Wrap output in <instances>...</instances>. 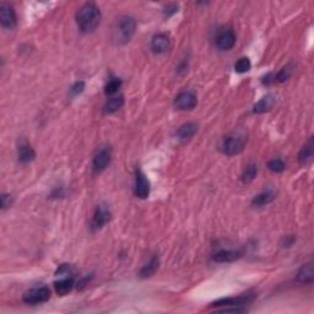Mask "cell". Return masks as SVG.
Listing matches in <instances>:
<instances>
[{
    "mask_svg": "<svg viewBox=\"0 0 314 314\" xmlns=\"http://www.w3.org/2000/svg\"><path fill=\"white\" fill-rule=\"evenodd\" d=\"M76 22L85 33L93 32L101 22V11L93 2H86L76 12Z\"/></svg>",
    "mask_w": 314,
    "mask_h": 314,
    "instance_id": "cell-1",
    "label": "cell"
},
{
    "mask_svg": "<svg viewBox=\"0 0 314 314\" xmlns=\"http://www.w3.org/2000/svg\"><path fill=\"white\" fill-rule=\"evenodd\" d=\"M56 280L54 281V289L58 296H66L74 288V271L73 267L68 264H63L55 271Z\"/></svg>",
    "mask_w": 314,
    "mask_h": 314,
    "instance_id": "cell-2",
    "label": "cell"
},
{
    "mask_svg": "<svg viewBox=\"0 0 314 314\" xmlns=\"http://www.w3.org/2000/svg\"><path fill=\"white\" fill-rule=\"evenodd\" d=\"M245 144H247V132L242 129H238L225 136L221 149L225 155L233 156V155H238L242 152Z\"/></svg>",
    "mask_w": 314,
    "mask_h": 314,
    "instance_id": "cell-3",
    "label": "cell"
},
{
    "mask_svg": "<svg viewBox=\"0 0 314 314\" xmlns=\"http://www.w3.org/2000/svg\"><path fill=\"white\" fill-rule=\"evenodd\" d=\"M51 294V289L47 286H37L27 289L22 296V299L27 304H39L48 301Z\"/></svg>",
    "mask_w": 314,
    "mask_h": 314,
    "instance_id": "cell-4",
    "label": "cell"
},
{
    "mask_svg": "<svg viewBox=\"0 0 314 314\" xmlns=\"http://www.w3.org/2000/svg\"><path fill=\"white\" fill-rule=\"evenodd\" d=\"M136 29V21L131 16H122L118 21V31L122 43H127L130 41Z\"/></svg>",
    "mask_w": 314,
    "mask_h": 314,
    "instance_id": "cell-5",
    "label": "cell"
},
{
    "mask_svg": "<svg viewBox=\"0 0 314 314\" xmlns=\"http://www.w3.org/2000/svg\"><path fill=\"white\" fill-rule=\"evenodd\" d=\"M110 158H112V151H110V147L105 146L101 147L97 151V154L95 155L92 161V168L95 173H101L102 171H105L108 167V164L110 163Z\"/></svg>",
    "mask_w": 314,
    "mask_h": 314,
    "instance_id": "cell-6",
    "label": "cell"
},
{
    "mask_svg": "<svg viewBox=\"0 0 314 314\" xmlns=\"http://www.w3.org/2000/svg\"><path fill=\"white\" fill-rule=\"evenodd\" d=\"M110 221V211L109 208L105 204H101L97 206L95 213H93L92 221H91V230L98 231L107 225Z\"/></svg>",
    "mask_w": 314,
    "mask_h": 314,
    "instance_id": "cell-7",
    "label": "cell"
},
{
    "mask_svg": "<svg viewBox=\"0 0 314 314\" xmlns=\"http://www.w3.org/2000/svg\"><path fill=\"white\" fill-rule=\"evenodd\" d=\"M255 298L254 293H244L240 294L238 297H232V298H222L218 299V301L213 302L212 306L213 307H244L245 304L252 303L253 299Z\"/></svg>",
    "mask_w": 314,
    "mask_h": 314,
    "instance_id": "cell-8",
    "label": "cell"
},
{
    "mask_svg": "<svg viewBox=\"0 0 314 314\" xmlns=\"http://www.w3.org/2000/svg\"><path fill=\"white\" fill-rule=\"evenodd\" d=\"M135 195L140 199H146L150 194V182L141 169H136L135 173Z\"/></svg>",
    "mask_w": 314,
    "mask_h": 314,
    "instance_id": "cell-9",
    "label": "cell"
},
{
    "mask_svg": "<svg viewBox=\"0 0 314 314\" xmlns=\"http://www.w3.org/2000/svg\"><path fill=\"white\" fill-rule=\"evenodd\" d=\"M196 105H198V100L191 91H183L174 98V105L181 110L193 109Z\"/></svg>",
    "mask_w": 314,
    "mask_h": 314,
    "instance_id": "cell-10",
    "label": "cell"
},
{
    "mask_svg": "<svg viewBox=\"0 0 314 314\" xmlns=\"http://www.w3.org/2000/svg\"><path fill=\"white\" fill-rule=\"evenodd\" d=\"M0 22H1V26L7 29H12L16 26V14L11 5L6 4V2L0 4Z\"/></svg>",
    "mask_w": 314,
    "mask_h": 314,
    "instance_id": "cell-11",
    "label": "cell"
},
{
    "mask_svg": "<svg viewBox=\"0 0 314 314\" xmlns=\"http://www.w3.org/2000/svg\"><path fill=\"white\" fill-rule=\"evenodd\" d=\"M215 44L220 51H230L236 44V33L232 29H223L216 36Z\"/></svg>",
    "mask_w": 314,
    "mask_h": 314,
    "instance_id": "cell-12",
    "label": "cell"
},
{
    "mask_svg": "<svg viewBox=\"0 0 314 314\" xmlns=\"http://www.w3.org/2000/svg\"><path fill=\"white\" fill-rule=\"evenodd\" d=\"M242 257V252L236 249H218L212 254V260L216 262H232Z\"/></svg>",
    "mask_w": 314,
    "mask_h": 314,
    "instance_id": "cell-13",
    "label": "cell"
},
{
    "mask_svg": "<svg viewBox=\"0 0 314 314\" xmlns=\"http://www.w3.org/2000/svg\"><path fill=\"white\" fill-rule=\"evenodd\" d=\"M169 38L167 34L164 33H158L156 36H154L151 41V51L155 54H162L166 53L169 49Z\"/></svg>",
    "mask_w": 314,
    "mask_h": 314,
    "instance_id": "cell-14",
    "label": "cell"
},
{
    "mask_svg": "<svg viewBox=\"0 0 314 314\" xmlns=\"http://www.w3.org/2000/svg\"><path fill=\"white\" fill-rule=\"evenodd\" d=\"M17 156H19V161L21 162V163H28V162L34 159L36 152L33 151L31 145H29L26 140H22L19 144V147H17Z\"/></svg>",
    "mask_w": 314,
    "mask_h": 314,
    "instance_id": "cell-15",
    "label": "cell"
},
{
    "mask_svg": "<svg viewBox=\"0 0 314 314\" xmlns=\"http://www.w3.org/2000/svg\"><path fill=\"white\" fill-rule=\"evenodd\" d=\"M297 281L301 282V284H311L313 282L314 279V269H313V262H309L307 264H303L299 267L298 272H297L296 276Z\"/></svg>",
    "mask_w": 314,
    "mask_h": 314,
    "instance_id": "cell-16",
    "label": "cell"
},
{
    "mask_svg": "<svg viewBox=\"0 0 314 314\" xmlns=\"http://www.w3.org/2000/svg\"><path fill=\"white\" fill-rule=\"evenodd\" d=\"M196 130H198V125H196V123H193V122L185 123V124H183L178 129V131H177V136H178V139L181 140L182 142H185L188 141V140H190L191 137L195 135Z\"/></svg>",
    "mask_w": 314,
    "mask_h": 314,
    "instance_id": "cell-17",
    "label": "cell"
},
{
    "mask_svg": "<svg viewBox=\"0 0 314 314\" xmlns=\"http://www.w3.org/2000/svg\"><path fill=\"white\" fill-rule=\"evenodd\" d=\"M276 103V98L272 95H266L262 98L260 101H258L257 103L253 107V112L254 113H265L269 112L272 109V107Z\"/></svg>",
    "mask_w": 314,
    "mask_h": 314,
    "instance_id": "cell-18",
    "label": "cell"
},
{
    "mask_svg": "<svg viewBox=\"0 0 314 314\" xmlns=\"http://www.w3.org/2000/svg\"><path fill=\"white\" fill-rule=\"evenodd\" d=\"M274 199H275L274 190H271V189H266V190L262 191V193H259L258 195H255L254 198H253L252 204L253 206L262 208V206H265L267 205V204L271 203Z\"/></svg>",
    "mask_w": 314,
    "mask_h": 314,
    "instance_id": "cell-19",
    "label": "cell"
},
{
    "mask_svg": "<svg viewBox=\"0 0 314 314\" xmlns=\"http://www.w3.org/2000/svg\"><path fill=\"white\" fill-rule=\"evenodd\" d=\"M314 155V142H313V137L309 139V141L302 147V150L298 154V161L301 164H307L308 162L312 161Z\"/></svg>",
    "mask_w": 314,
    "mask_h": 314,
    "instance_id": "cell-20",
    "label": "cell"
},
{
    "mask_svg": "<svg viewBox=\"0 0 314 314\" xmlns=\"http://www.w3.org/2000/svg\"><path fill=\"white\" fill-rule=\"evenodd\" d=\"M123 105H124V97H123V96H115V97L109 98V100L105 102L103 110H105V113L110 114V113L117 112Z\"/></svg>",
    "mask_w": 314,
    "mask_h": 314,
    "instance_id": "cell-21",
    "label": "cell"
},
{
    "mask_svg": "<svg viewBox=\"0 0 314 314\" xmlns=\"http://www.w3.org/2000/svg\"><path fill=\"white\" fill-rule=\"evenodd\" d=\"M159 260L158 257H154L141 270H140V277L141 279H146V277L152 276V275L156 272V270L158 269Z\"/></svg>",
    "mask_w": 314,
    "mask_h": 314,
    "instance_id": "cell-22",
    "label": "cell"
},
{
    "mask_svg": "<svg viewBox=\"0 0 314 314\" xmlns=\"http://www.w3.org/2000/svg\"><path fill=\"white\" fill-rule=\"evenodd\" d=\"M257 173H258L257 166H255L254 163H250V164H248L247 167H245V169L243 171L240 179H242L243 183H250V182H252L253 179L255 178V177H257Z\"/></svg>",
    "mask_w": 314,
    "mask_h": 314,
    "instance_id": "cell-23",
    "label": "cell"
},
{
    "mask_svg": "<svg viewBox=\"0 0 314 314\" xmlns=\"http://www.w3.org/2000/svg\"><path fill=\"white\" fill-rule=\"evenodd\" d=\"M292 71H293V66H292V64H288V65L284 66V68L277 73L275 80H276L277 82H285V81L288 80L289 76L292 75Z\"/></svg>",
    "mask_w": 314,
    "mask_h": 314,
    "instance_id": "cell-24",
    "label": "cell"
},
{
    "mask_svg": "<svg viewBox=\"0 0 314 314\" xmlns=\"http://www.w3.org/2000/svg\"><path fill=\"white\" fill-rule=\"evenodd\" d=\"M120 86H122V81H120L119 78H112V80L108 81L107 85H105V95H113V93H115L118 90H119Z\"/></svg>",
    "mask_w": 314,
    "mask_h": 314,
    "instance_id": "cell-25",
    "label": "cell"
},
{
    "mask_svg": "<svg viewBox=\"0 0 314 314\" xmlns=\"http://www.w3.org/2000/svg\"><path fill=\"white\" fill-rule=\"evenodd\" d=\"M250 66H252V64H250V60L244 56V58L238 59L237 63L235 64V70L237 71V73L243 74V73H247V71H249L250 70Z\"/></svg>",
    "mask_w": 314,
    "mask_h": 314,
    "instance_id": "cell-26",
    "label": "cell"
},
{
    "mask_svg": "<svg viewBox=\"0 0 314 314\" xmlns=\"http://www.w3.org/2000/svg\"><path fill=\"white\" fill-rule=\"evenodd\" d=\"M285 162L280 158H272L267 162V168L271 172H275V173H280L285 169Z\"/></svg>",
    "mask_w": 314,
    "mask_h": 314,
    "instance_id": "cell-27",
    "label": "cell"
},
{
    "mask_svg": "<svg viewBox=\"0 0 314 314\" xmlns=\"http://www.w3.org/2000/svg\"><path fill=\"white\" fill-rule=\"evenodd\" d=\"M85 88V83L82 81H78V82H75L70 88V95L71 96H78V93H81Z\"/></svg>",
    "mask_w": 314,
    "mask_h": 314,
    "instance_id": "cell-28",
    "label": "cell"
},
{
    "mask_svg": "<svg viewBox=\"0 0 314 314\" xmlns=\"http://www.w3.org/2000/svg\"><path fill=\"white\" fill-rule=\"evenodd\" d=\"M177 11H178V5H177V4H168L167 6H164L163 15L166 17H169V16H172V15L176 14Z\"/></svg>",
    "mask_w": 314,
    "mask_h": 314,
    "instance_id": "cell-29",
    "label": "cell"
},
{
    "mask_svg": "<svg viewBox=\"0 0 314 314\" xmlns=\"http://www.w3.org/2000/svg\"><path fill=\"white\" fill-rule=\"evenodd\" d=\"M12 203V198L9 194H2L1 195V209H7Z\"/></svg>",
    "mask_w": 314,
    "mask_h": 314,
    "instance_id": "cell-30",
    "label": "cell"
},
{
    "mask_svg": "<svg viewBox=\"0 0 314 314\" xmlns=\"http://www.w3.org/2000/svg\"><path fill=\"white\" fill-rule=\"evenodd\" d=\"M275 81V76H272L271 74H267L265 78H262V83H265V85H270V83H272Z\"/></svg>",
    "mask_w": 314,
    "mask_h": 314,
    "instance_id": "cell-31",
    "label": "cell"
}]
</instances>
